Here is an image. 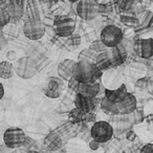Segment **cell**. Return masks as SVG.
<instances>
[{
    "label": "cell",
    "mask_w": 153,
    "mask_h": 153,
    "mask_svg": "<svg viewBox=\"0 0 153 153\" xmlns=\"http://www.w3.org/2000/svg\"><path fill=\"white\" fill-rule=\"evenodd\" d=\"M103 72L97 67L96 64L88 62H78L74 78L79 83H94L101 81Z\"/></svg>",
    "instance_id": "6da1fadb"
},
{
    "label": "cell",
    "mask_w": 153,
    "mask_h": 153,
    "mask_svg": "<svg viewBox=\"0 0 153 153\" xmlns=\"http://www.w3.org/2000/svg\"><path fill=\"white\" fill-rule=\"evenodd\" d=\"M113 135H114V131H113L112 125L106 121L96 122L90 129L91 138L100 144H105V143L109 142Z\"/></svg>",
    "instance_id": "7a4b0ae2"
},
{
    "label": "cell",
    "mask_w": 153,
    "mask_h": 153,
    "mask_svg": "<svg viewBox=\"0 0 153 153\" xmlns=\"http://www.w3.org/2000/svg\"><path fill=\"white\" fill-rule=\"evenodd\" d=\"M14 66H15V74L19 78L24 80L33 78L38 70V66H37L35 59L28 57V56L19 58Z\"/></svg>",
    "instance_id": "3957f363"
},
{
    "label": "cell",
    "mask_w": 153,
    "mask_h": 153,
    "mask_svg": "<svg viewBox=\"0 0 153 153\" xmlns=\"http://www.w3.org/2000/svg\"><path fill=\"white\" fill-rule=\"evenodd\" d=\"M25 138V132L19 127H10L3 133V143L12 150L22 148Z\"/></svg>",
    "instance_id": "277c9868"
},
{
    "label": "cell",
    "mask_w": 153,
    "mask_h": 153,
    "mask_svg": "<svg viewBox=\"0 0 153 153\" xmlns=\"http://www.w3.org/2000/svg\"><path fill=\"white\" fill-rule=\"evenodd\" d=\"M100 39L108 48H111L122 43L124 39L123 30L119 26L109 24L101 30Z\"/></svg>",
    "instance_id": "5b68a950"
},
{
    "label": "cell",
    "mask_w": 153,
    "mask_h": 153,
    "mask_svg": "<svg viewBox=\"0 0 153 153\" xmlns=\"http://www.w3.org/2000/svg\"><path fill=\"white\" fill-rule=\"evenodd\" d=\"M76 11L81 19L89 21L96 19L100 13V7L94 0H81L76 3Z\"/></svg>",
    "instance_id": "8992f818"
},
{
    "label": "cell",
    "mask_w": 153,
    "mask_h": 153,
    "mask_svg": "<svg viewBox=\"0 0 153 153\" xmlns=\"http://www.w3.org/2000/svg\"><path fill=\"white\" fill-rule=\"evenodd\" d=\"M65 87L64 81L59 76H49L43 82L42 91L47 98L58 99L62 94Z\"/></svg>",
    "instance_id": "52a82bcc"
},
{
    "label": "cell",
    "mask_w": 153,
    "mask_h": 153,
    "mask_svg": "<svg viewBox=\"0 0 153 153\" xmlns=\"http://www.w3.org/2000/svg\"><path fill=\"white\" fill-rule=\"evenodd\" d=\"M53 26H55V33L58 36L62 38H68L74 35L76 30V22L71 17L62 16L56 19Z\"/></svg>",
    "instance_id": "ba28073f"
},
{
    "label": "cell",
    "mask_w": 153,
    "mask_h": 153,
    "mask_svg": "<svg viewBox=\"0 0 153 153\" xmlns=\"http://www.w3.org/2000/svg\"><path fill=\"white\" fill-rule=\"evenodd\" d=\"M23 34L32 41L40 40L45 35V26L41 20H27L23 25Z\"/></svg>",
    "instance_id": "9c48e42d"
},
{
    "label": "cell",
    "mask_w": 153,
    "mask_h": 153,
    "mask_svg": "<svg viewBox=\"0 0 153 153\" xmlns=\"http://www.w3.org/2000/svg\"><path fill=\"white\" fill-rule=\"evenodd\" d=\"M114 131V135L120 136L122 134H126V132L129 131L133 127V124L130 119L129 114H117L112 117L111 123Z\"/></svg>",
    "instance_id": "30bf717a"
},
{
    "label": "cell",
    "mask_w": 153,
    "mask_h": 153,
    "mask_svg": "<svg viewBox=\"0 0 153 153\" xmlns=\"http://www.w3.org/2000/svg\"><path fill=\"white\" fill-rule=\"evenodd\" d=\"M133 51L144 59L153 57V39L143 38L135 40L133 42Z\"/></svg>",
    "instance_id": "8fae6325"
},
{
    "label": "cell",
    "mask_w": 153,
    "mask_h": 153,
    "mask_svg": "<svg viewBox=\"0 0 153 153\" xmlns=\"http://www.w3.org/2000/svg\"><path fill=\"white\" fill-rule=\"evenodd\" d=\"M101 83L104 85L105 89H117L122 84H124L122 82V76L114 68H110L103 72Z\"/></svg>",
    "instance_id": "7c38bea8"
},
{
    "label": "cell",
    "mask_w": 153,
    "mask_h": 153,
    "mask_svg": "<svg viewBox=\"0 0 153 153\" xmlns=\"http://www.w3.org/2000/svg\"><path fill=\"white\" fill-rule=\"evenodd\" d=\"M106 53L111 62V65L114 66V67L123 65L128 58V51L122 44L108 48Z\"/></svg>",
    "instance_id": "4fadbf2b"
},
{
    "label": "cell",
    "mask_w": 153,
    "mask_h": 153,
    "mask_svg": "<svg viewBox=\"0 0 153 153\" xmlns=\"http://www.w3.org/2000/svg\"><path fill=\"white\" fill-rule=\"evenodd\" d=\"M78 61H74L72 59H65L60 62L57 67L58 76L61 78L63 81H68L74 76V70H76Z\"/></svg>",
    "instance_id": "5bb4252c"
},
{
    "label": "cell",
    "mask_w": 153,
    "mask_h": 153,
    "mask_svg": "<svg viewBox=\"0 0 153 153\" xmlns=\"http://www.w3.org/2000/svg\"><path fill=\"white\" fill-rule=\"evenodd\" d=\"M100 104V101H97V98H87L76 94L74 97V106L79 110L83 111L84 113H90L94 110L97 104Z\"/></svg>",
    "instance_id": "9a60e30c"
},
{
    "label": "cell",
    "mask_w": 153,
    "mask_h": 153,
    "mask_svg": "<svg viewBox=\"0 0 153 153\" xmlns=\"http://www.w3.org/2000/svg\"><path fill=\"white\" fill-rule=\"evenodd\" d=\"M117 108L119 114H131L137 108V100L132 94H128L122 102L117 103Z\"/></svg>",
    "instance_id": "2e32d148"
},
{
    "label": "cell",
    "mask_w": 153,
    "mask_h": 153,
    "mask_svg": "<svg viewBox=\"0 0 153 153\" xmlns=\"http://www.w3.org/2000/svg\"><path fill=\"white\" fill-rule=\"evenodd\" d=\"M101 91V81L94 83H80L76 94L87 98H97Z\"/></svg>",
    "instance_id": "e0dca14e"
},
{
    "label": "cell",
    "mask_w": 153,
    "mask_h": 153,
    "mask_svg": "<svg viewBox=\"0 0 153 153\" xmlns=\"http://www.w3.org/2000/svg\"><path fill=\"white\" fill-rule=\"evenodd\" d=\"M128 94L129 92H128L125 84H122L117 89H104V97L114 104L122 102L127 97Z\"/></svg>",
    "instance_id": "ac0fdd59"
},
{
    "label": "cell",
    "mask_w": 153,
    "mask_h": 153,
    "mask_svg": "<svg viewBox=\"0 0 153 153\" xmlns=\"http://www.w3.org/2000/svg\"><path fill=\"white\" fill-rule=\"evenodd\" d=\"M62 144H63V140H62V136L60 135V133H58V132H51L44 140L45 147L49 151L58 150L62 147Z\"/></svg>",
    "instance_id": "d6986e66"
},
{
    "label": "cell",
    "mask_w": 153,
    "mask_h": 153,
    "mask_svg": "<svg viewBox=\"0 0 153 153\" xmlns=\"http://www.w3.org/2000/svg\"><path fill=\"white\" fill-rule=\"evenodd\" d=\"M5 10L7 11L11 18V22H16L20 20L23 16V7L20 5V3L17 2H11L7 5Z\"/></svg>",
    "instance_id": "ffe728a7"
},
{
    "label": "cell",
    "mask_w": 153,
    "mask_h": 153,
    "mask_svg": "<svg viewBox=\"0 0 153 153\" xmlns=\"http://www.w3.org/2000/svg\"><path fill=\"white\" fill-rule=\"evenodd\" d=\"M100 108L105 114L111 115V117H114V115L119 114V111L117 108V104L110 102L109 100H107L105 97H103L100 101Z\"/></svg>",
    "instance_id": "44dd1931"
},
{
    "label": "cell",
    "mask_w": 153,
    "mask_h": 153,
    "mask_svg": "<svg viewBox=\"0 0 153 153\" xmlns=\"http://www.w3.org/2000/svg\"><path fill=\"white\" fill-rule=\"evenodd\" d=\"M15 74V66L10 61L0 62V78L1 79H11Z\"/></svg>",
    "instance_id": "7402d4cb"
},
{
    "label": "cell",
    "mask_w": 153,
    "mask_h": 153,
    "mask_svg": "<svg viewBox=\"0 0 153 153\" xmlns=\"http://www.w3.org/2000/svg\"><path fill=\"white\" fill-rule=\"evenodd\" d=\"M97 67L101 70L102 72H105L106 70L110 69L112 67L111 65V62L109 60V57L107 55V53H99L98 57H97V60H96V63Z\"/></svg>",
    "instance_id": "603a6c76"
},
{
    "label": "cell",
    "mask_w": 153,
    "mask_h": 153,
    "mask_svg": "<svg viewBox=\"0 0 153 153\" xmlns=\"http://www.w3.org/2000/svg\"><path fill=\"white\" fill-rule=\"evenodd\" d=\"M99 53H94V51L88 47L83 51H80L79 56H78V62H88V63H96L97 57H98Z\"/></svg>",
    "instance_id": "cb8c5ba5"
},
{
    "label": "cell",
    "mask_w": 153,
    "mask_h": 153,
    "mask_svg": "<svg viewBox=\"0 0 153 153\" xmlns=\"http://www.w3.org/2000/svg\"><path fill=\"white\" fill-rule=\"evenodd\" d=\"M138 22H140V26L144 28L150 27L153 24V13L149 10H145L143 11L140 15L137 16Z\"/></svg>",
    "instance_id": "d4e9b609"
},
{
    "label": "cell",
    "mask_w": 153,
    "mask_h": 153,
    "mask_svg": "<svg viewBox=\"0 0 153 153\" xmlns=\"http://www.w3.org/2000/svg\"><path fill=\"white\" fill-rule=\"evenodd\" d=\"M89 48L91 51H94L97 53H106L108 51V47L104 44V43L101 41V39H97V40L92 41L89 45Z\"/></svg>",
    "instance_id": "484cf974"
},
{
    "label": "cell",
    "mask_w": 153,
    "mask_h": 153,
    "mask_svg": "<svg viewBox=\"0 0 153 153\" xmlns=\"http://www.w3.org/2000/svg\"><path fill=\"white\" fill-rule=\"evenodd\" d=\"M85 117H86V113L79 110L78 108L72 109L69 113V120L71 123H78V122L85 121Z\"/></svg>",
    "instance_id": "4316f807"
},
{
    "label": "cell",
    "mask_w": 153,
    "mask_h": 153,
    "mask_svg": "<svg viewBox=\"0 0 153 153\" xmlns=\"http://www.w3.org/2000/svg\"><path fill=\"white\" fill-rule=\"evenodd\" d=\"M26 12H27V15H28V17H30V20H40L38 7H37L35 2L28 3L27 7H26Z\"/></svg>",
    "instance_id": "83f0119b"
},
{
    "label": "cell",
    "mask_w": 153,
    "mask_h": 153,
    "mask_svg": "<svg viewBox=\"0 0 153 153\" xmlns=\"http://www.w3.org/2000/svg\"><path fill=\"white\" fill-rule=\"evenodd\" d=\"M10 22H11V18H10L7 11L4 7H0V30H2L3 27H5Z\"/></svg>",
    "instance_id": "f1b7e54d"
},
{
    "label": "cell",
    "mask_w": 153,
    "mask_h": 153,
    "mask_svg": "<svg viewBox=\"0 0 153 153\" xmlns=\"http://www.w3.org/2000/svg\"><path fill=\"white\" fill-rule=\"evenodd\" d=\"M121 21L124 24L128 26H137L140 25V22H138V18L134 17V16H129V15H121Z\"/></svg>",
    "instance_id": "f546056e"
},
{
    "label": "cell",
    "mask_w": 153,
    "mask_h": 153,
    "mask_svg": "<svg viewBox=\"0 0 153 153\" xmlns=\"http://www.w3.org/2000/svg\"><path fill=\"white\" fill-rule=\"evenodd\" d=\"M137 0H115L117 7L122 10V11H129L134 7Z\"/></svg>",
    "instance_id": "4dcf8cb0"
},
{
    "label": "cell",
    "mask_w": 153,
    "mask_h": 153,
    "mask_svg": "<svg viewBox=\"0 0 153 153\" xmlns=\"http://www.w3.org/2000/svg\"><path fill=\"white\" fill-rule=\"evenodd\" d=\"M130 115V119L132 121V124L133 125H137V124L142 123L143 121H145V117H144V113H143L142 110H138L137 108L133 111Z\"/></svg>",
    "instance_id": "1f68e13d"
},
{
    "label": "cell",
    "mask_w": 153,
    "mask_h": 153,
    "mask_svg": "<svg viewBox=\"0 0 153 153\" xmlns=\"http://www.w3.org/2000/svg\"><path fill=\"white\" fill-rule=\"evenodd\" d=\"M35 146H36V142H35V140H33V138L30 137V136H26L25 142H24L22 148L25 149V150H27V151H30V150H34L33 148H34Z\"/></svg>",
    "instance_id": "d6a6232c"
},
{
    "label": "cell",
    "mask_w": 153,
    "mask_h": 153,
    "mask_svg": "<svg viewBox=\"0 0 153 153\" xmlns=\"http://www.w3.org/2000/svg\"><path fill=\"white\" fill-rule=\"evenodd\" d=\"M68 83H67V86L69 87V89L71 90H74V91H78V87H79V82L76 81V79H74V76H72L71 79L68 80Z\"/></svg>",
    "instance_id": "836d02e7"
},
{
    "label": "cell",
    "mask_w": 153,
    "mask_h": 153,
    "mask_svg": "<svg viewBox=\"0 0 153 153\" xmlns=\"http://www.w3.org/2000/svg\"><path fill=\"white\" fill-rule=\"evenodd\" d=\"M148 79H146V78H142V79H138L137 81H136V87L140 88V89H146L147 87H148Z\"/></svg>",
    "instance_id": "e575fe53"
},
{
    "label": "cell",
    "mask_w": 153,
    "mask_h": 153,
    "mask_svg": "<svg viewBox=\"0 0 153 153\" xmlns=\"http://www.w3.org/2000/svg\"><path fill=\"white\" fill-rule=\"evenodd\" d=\"M140 153H153V143L146 144L140 148Z\"/></svg>",
    "instance_id": "d590c367"
},
{
    "label": "cell",
    "mask_w": 153,
    "mask_h": 153,
    "mask_svg": "<svg viewBox=\"0 0 153 153\" xmlns=\"http://www.w3.org/2000/svg\"><path fill=\"white\" fill-rule=\"evenodd\" d=\"M7 45V39L5 38V36L3 35V33L0 30V51L4 49Z\"/></svg>",
    "instance_id": "8d00e7d4"
},
{
    "label": "cell",
    "mask_w": 153,
    "mask_h": 153,
    "mask_svg": "<svg viewBox=\"0 0 153 153\" xmlns=\"http://www.w3.org/2000/svg\"><path fill=\"white\" fill-rule=\"evenodd\" d=\"M125 137H126V140H129V142H133V140H135L136 137H137V135H136L135 132H134L133 130L131 129V130H129V131L126 132Z\"/></svg>",
    "instance_id": "74e56055"
},
{
    "label": "cell",
    "mask_w": 153,
    "mask_h": 153,
    "mask_svg": "<svg viewBox=\"0 0 153 153\" xmlns=\"http://www.w3.org/2000/svg\"><path fill=\"white\" fill-rule=\"evenodd\" d=\"M100 143L96 142V140H94L91 138V140H90L89 143H88V146H89V148L91 149V150H98L99 148H100Z\"/></svg>",
    "instance_id": "f35d334b"
},
{
    "label": "cell",
    "mask_w": 153,
    "mask_h": 153,
    "mask_svg": "<svg viewBox=\"0 0 153 153\" xmlns=\"http://www.w3.org/2000/svg\"><path fill=\"white\" fill-rule=\"evenodd\" d=\"M145 122L149 125H152L153 124V113H149L145 117Z\"/></svg>",
    "instance_id": "ab89813d"
},
{
    "label": "cell",
    "mask_w": 153,
    "mask_h": 153,
    "mask_svg": "<svg viewBox=\"0 0 153 153\" xmlns=\"http://www.w3.org/2000/svg\"><path fill=\"white\" fill-rule=\"evenodd\" d=\"M12 149L7 148L5 145H1L0 146V153H12Z\"/></svg>",
    "instance_id": "60d3db41"
},
{
    "label": "cell",
    "mask_w": 153,
    "mask_h": 153,
    "mask_svg": "<svg viewBox=\"0 0 153 153\" xmlns=\"http://www.w3.org/2000/svg\"><path fill=\"white\" fill-rule=\"evenodd\" d=\"M12 153H28V151L23 148H20V149H15L14 151H12Z\"/></svg>",
    "instance_id": "b9f144b4"
},
{
    "label": "cell",
    "mask_w": 153,
    "mask_h": 153,
    "mask_svg": "<svg viewBox=\"0 0 153 153\" xmlns=\"http://www.w3.org/2000/svg\"><path fill=\"white\" fill-rule=\"evenodd\" d=\"M4 96V87H3L2 83H0V100Z\"/></svg>",
    "instance_id": "7bdbcfd3"
},
{
    "label": "cell",
    "mask_w": 153,
    "mask_h": 153,
    "mask_svg": "<svg viewBox=\"0 0 153 153\" xmlns=\"http://www.w3.org/2000/svg\"><path fill=\"white\" fill-rule=\"evenodd\" d=\"M70 2H72V3H78L79 1H81V0H69Z\"/></svg>",
    "instance_id": "ee69618b"
},
{
    "label": "cell",
    "mask_w": 153,
    "mask_h": 153,
    "mask_svg": "<svg viewBox=\"0 0 153 153\" xmlns=\"http://www.w3.org/2000/svg\"><path fill=\"white\" fill-rule=\"evenodd\" d=\"M28 153H40V152H38V151H36V150H30V151H28Z\"/></svg>",
    "instance_id": "f6af8a7d"
}]
</instances>
